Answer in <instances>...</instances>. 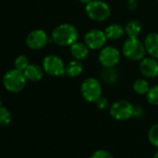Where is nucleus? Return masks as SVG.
I'll return each instance as SVG.
<instances>
[{
	"label": "nucleus",
	"instance_id": "f257e3e1",
	"mask_svg": "<svg viewBox=\"0 0 158 158\" xmlns=\"http://www.w3.org/2000/svg\"><path fill=\"white\" fill-rule=\"evenodd\" d=\"M79 34L76 27L71 23H61L55 27L51 39L60 47H71L78 39Z\"/></svg>",
	"mask_w": 158,
	"mask_h": 158
},
{
	"label": "nucleus",
	"instance_id": "f03ea898",
	"mask_svg": "<svg viewBox=\"0 0 158 158\" xmlns=\"http://www.w3.org/2000/svg\"><path fill=\"white\" fill-rule=\"evenodd\" d=\"M27 78L23 71L16 68L9 70L3 76V85L6 89L12 93H18L24 89Z\"/></svg>",
	"mask_w": 158,
	"mask_h": 158
},
{
	"label": "nucleus",
	"instance_id": "7ed1b4c3",
	"mask_svg": "<svg viewBox=\"0 0 158 158\" xmlns=\"http://www.w3.org/2000/svg\"><path fill=\"white\" fill-rule=\"evenodd\" d=\"M87 16L94 22H105L111 16L110 6L102 0H92L86 5Z\"/></svg>",
	"mask_w": 158,
	"mask_h": 158
},
{
	"label": "nucleus",
	"instance_id": "20e7f679",
	"mask_svg": "<svg viewBox=\"0 0 158 158\" xmlns=\"http://www.w3.org/2000/svg\"><path fill=\"white\" fill-rule=\"evenodd\" d=\"M122 53L124 56L132 61H140L146 52L144 44L138 38H128L122 46Z\"/></svg>",
	"mask_w": 158,
	"mask_h": 158
},
{
	"label": "nucleus",
	"instance_id": "39448f33",
	"mask_svg": "<svg viewBox=\"0 0 158 158\" xmlns=\"http://www.w3.org/2000/svg\"><path fill=\"white\" fill-rule=\"evenodd\" d=\"M80 92L85 101L95 102L101 96H102V84L94 77L86 78L80 86Z\"/></svg>",
	"mask_w": 158,
	"mask_h": 158
},
{
	"label": "nucleus",
	"instance_id": "423d86ee",
	"mask_svg": "<svg viewBox=\"0 0 158 158\" xmlns=\"http://www.w3.org/2000/svg\"><path fill=\"white\" fill-rule=\"evenodd\" d=\"M135 106L125 100L114 102L110 106V114L113 118L118 121H125L134 116Z\"/></svg>",
	"mask_w": 158,
	"mask_h": 158
},
{
	"label": "nucleus",
	"instance_id": "0eeeda50",
	"mask_svg": "<svg viewBox=\"0 0 158 158\" xmlns=\"http://www.w3.org/2000/svg\"><path fill=\"white\" fill-rule=\"evenodd\" d=\"M42 67L45 73L50 76H62L65 74V65L61 58L57 55L50 54L44 58Z\"/></svg>",
	"mask_w": 158,
	"mask_h": 158
},
{
	"label": "nucleus",
	"instance_id": "6e6552de",
	"mask_svg": "<svg viewBox=\"0 0 158 158\" xmlns=\"http://www.w3.org/2000/svg\"><path fill=\"white\" fill-rule=\"evenodd\" d=\"M107 39L108 38L105 35V32L100 29L89 30L84 36L85 44L89 48V49L92 50L102 49L103 47H105Z\"/></svg>",
	"mask_w": 158,
	"mask_h": 158
},
{
	"label": "nucleus",
	"instance_id": "1a4fd4ad",
	"mask_svg": "<svg viewBox=\"0 0 158 158\" xmlns=\"http://www.w3.org/2000/svg\"><path fill=\"white\" fill-rule=\"evenodd\" d=\"M98 59L102 67H115L120 61V52L113 46H106L100 51Z\"/></svg>",
	"mask_w": 158,
	"mask_h": 158
},
{
	"label": "nucleus",
	"instance_id": "9d476101",
	"mask_svg": "<svg viewBox=\"0 0 158 158\" xmlns=\"http://www.w3.org/2000/svg\"><path fill=\"white\" fill-rule=\"evenodd\" d=\"M48 42L47 33L42 29H35L31 31L26 37V44L28 48L34 50L43 48Z\"/></svg>",
	"mask_w": 158,
	"mask_h": 158
},
{
	"label": "nucleus",
	"instance_id": "9b49d317",
	"mask_svg": "<svg viewBox=\"0 0 158 158\" xmlns=\"http://www.w3.org/2000/svg\"><path fill=\"white\" fill-rule=\"evenodd\" d=\"M140 73L146 78L158 77V60L155 58H143L139 64Z\"/></svg>",
	"mask_w": 158,
	"mask_h": 158
},
{
	"label": "nucleus",
	"instance_id": "f8f14e48",
	"mask_svg": "<svg viewBox=\"0 0 158 158\" xmlns=\"http://www.w3.org/2000/svg\"><path fill=\"white\" fill-rule=\"evenodd\" d=\"M144 47L146 52L152 58L158 60V33L152 32L144 38Z\"/></svg>",
	"mask_w": 158,
	"mask_h": 158
},
{
	"label": "nucleus",
	"instance_id": "ddd939ff",
	"mask_svg": "<svg viewBox=\"0 0 158 158\" xmlns=\"http://www.w3.org/2000/svg\"><path fill=\"white\" fill-rule=\"evenodd\" d=\"M70 51L74 60L80 61L87 60L89 55V48L85 44V42L82 43L76 41L70 47Z\"/></svg>",
	"mask_w": 158,
	"mask_h": 158
},
{
	"label": "nucleus",
	"instance_id": "4468645a",
	"mask_svg": "<svg viewBox=\"0 0 158 158\" xmlns=\"http://www.w3.org/2000/svg\"><path fill=\"white\" fill-rule=\"evenodd\" d=\"M24 74H25V77L27 78V80H30V81H34V82H36V81H39L43 78L44 76V69L43 67L37 65V64H29L26 69L23 71Z\"/></svg>",
	"mask_w": 158,
	"mask_h": 158
},
{
	"label": "nucleus",
	"instance_id": "2eb2a0df",
	"mask_svg": "<svg viewBox=\"0 0 158 158\" xmlns=\"http://www.w3.org/2000/svg\"><path fill=\"white\" fill-rule=\"evenodd\" d=\"M101 76L106 85H114L119 79V74L115 67H103Z\"/></svg>",
	"mask_w": 158,
	"mask_h": 158
},
{
	"label": "nucleus",
	"instance_id": "dca6fc26",
	"mask_svg": "<svg viewBox=\"0 0 158 158\" xmlns=\"http://www.w3.org/2000/svg\"><path fill=\"white\" fill-rule=\"evenodd\" d=\"M104 32H105L107 38L111 40H117L126 34L125 28L118 23H112L108 25L105 28Z\"/></svg>",
	"mask_w": 158,
	"mask_h": 158
},
{
	"label": "nucleus",
	"instance_id": "f3484780",
	"mask_svg": "<svg viewBox=\"0 0 158 158\" xmlns=\"http://www.w3.org/2000/svg\"><path fill=\"white\" fill-rule=\"evenodd\" d=\"M83 73V64L82 61L73 60L65 65V74L69 77H76Z\"/></svg>",
	"mask_w": 158,
	"mask_h": 158
},
{
	"label": "nucleus",
	"instance_id": "a211bd4d",
	"mask_svg": "<svg viewBox=\"0 0 158 158\" xmlns=\"http://www.w3.org/2000/svg\"><path fill=\"white\" fill-rule=\"evenodd\" d=\"M141 30L142 25L138 20H131L125 26V32L128 38H138Z\"/></svg>",
	"mask_w": 158,
	"mask_h": 158
},
{
	"label": "nucleus",
	"instance_id": "6ab92c4d",
	"mask_svg": "<svg viewBox=\"0 0 158 158\" xmlns=\"http://www.w3.org/2000/svg\"><path fill=\"white\" fill-rule=\"evenodd\" d=\"M150 89V85L147 80L143 78H139L133 83V90L139 95H146Z\"/></svg>",
	"mask_w": 158,
	"mask_h": 158
},
{
	"label": "nucleus",
	"instance_id": "aec40b11",
	"mask_svg": "<svg viewBox=\"0 0 158 158\" xmlns=\"http://www.w3.org/2000/svg\"><path fill=\"white\" fill-rule=\"evenodd\" d=\"M145 96H146L147 102L150 104L158 106V85L150 88L149 91L147 92Z\"/></svg>",
	"mask_w": 158,
	"mask_h": 158
},
{
	"label": "nucleus",
	"instance_id": "412c9836",
	"mask_svg": "<svg viewBox=\"0 0 158 158\" xmlns=\"http://www.w3.org/2000/svg\"><path fill=\"white\" fill-rule=\"evenodd\" d=\"M11 121V114L8 108L0 106V127H7Z\"/></svg>",
	"mask_w": 158,
	"mask_h": 158
},
{
	"label": "nucleus",
	"instance_id": "4be33fe9",
	"mask_svg": "<svg viewBox=\"0 0 158 158\" xmlns=\"http://www.w3.org/2000/svg\"><path fill=\"white\" fill-rule=\"evenodd\" d=\"M148 139L152 145L158 148V124L152 125L148 131Z\"/></svg>",
	"mask_w": 158,
	"mask_h": 158
},
{
	"label": "nucleus",
	"instance_id": "5701e85b",
	"mask_svg": "<svg viewBox=\"0 0 158 158\" xmlns=\"http://www.w3.org/2000/svg\"><path fill=\"white\" fill-rule=\"evenodd\" d=\"M29 60H28V58L24 55H20L18 56L16 59H15V61H14V66L16 69L20 70V71H24L26 69V67L29 65Z\"/></svg>",
	"mask_w": 158,
	"mask_h": 158
},
{
	"label": "nucleus",
	"instance_id": "b1692460",
	"mask_svg": "<svg viewBox=\"0 0 158 158\" xmlns=\"http://www.w3.org/2000/svg\"><path fill=\"white\" fill-rule=\"evenodd\" d=\"M90 158H114V156L110 152L106 150H98L92 153Z\"/></svg>",
	"mask_w": 158,
	"mask_h": 158
},
{
	"label": "nucleus",
	"instance_id": "393cba45",
	"mask_svg": "<svg viewBox=\"0 0 158 158\" xmlns=\"http://www.w3.org/2000/svg\"><path fill=\"white\" fill-rule=\"evenodd\" d=\"M97 107L101 110H104L106 108H108L109 106V101L106 97H103V96H101L96 102H95Z\"/></svg>",
	"mask_w": 158,
	"mask_h": 158
},
{
	"label": "nucleus",
	"instance_id": "a878e982",
	"mask_svg": "<svg viewBox=\"0 0 158 158\" xmlns=\"http://www.w3.org/2000/svg\"><path fill=\"white\" fill-rule=\"evenodd\" d=\"M127 8L129 10H135L138 8V0H127Z\"/></svg>",
	"mask_w": 158,
	"mask_h": 158
},
{
	"label": "nucleus",
	"instance_id": "bb28decb",
	"mask_svg": "<svg viewBox=\"0 0 158 158\" xmlns=\"http://www.w3.org/2000/svg\"><path fill=\"white\" fill-rule=\"evenodd\" d=\"M79 2H81V3H83V4H88V3H89L90 1H92V0H78Z\"/></svg>",
	"mask_w": 158,
	"mask_h": 158
},
{
	"label": "nucleus",
	"instance_id": "cd10ccee",
	"mask_svg": "<svg viewBox=\"0 0 158 158\" xmlns=\"http://www.w3.org/2000/svg\"><path fill=\"white\" fill-rule=\"evenodd\" d=\"M153 158H158V150L154 152V154H153Z\"/></svg>",
	"mask_w": 158,
	"mask_h": 158
},
{
	"label": "nucleus",
	"instance_id": "c85d7f7f",
	"mask_svg": "<svg viewBox=\"0 0 158 158\" xmlns=\"http://www.w3.org/2000/svg\"><path fill=\"white\" fill-rule=\"evenodd\" d=\"M2 105V99H1V97H0V106Z\"/></svg>",
	"mask_w": 158,
	"mask_h": 158
},
{
	"label": "nucleus",
	"instance_id": "c756f323",
	"mask_svg": "<svg viewBox=\"0 0 158 158\" xmlns=\"http://www.w3.org/2000/svg\"><path fill=\"white\" fill-rule=\"evenodd\" d=\"M156 2H157V4H158V0H156Z\"/></svg>",
	"mask_w": 158,
	"mask_h": 158
}]
</instances>
